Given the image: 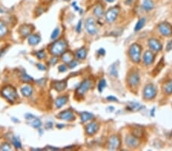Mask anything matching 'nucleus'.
Wrapping results in <instances>:
<instances>
[{
	"instance_id": "39448f33",
	"label": "nucleus",
	"mask_w": 172,
	"mask_h": 151,
	"mask_svg": "<svg viewBox=\"0 0 172 151\" xmlns=\"http://www.w3.org/2000/svg\"><path fill=\"white\" fill-rule=\"evenodd\" d=\"M158 30L162 35L169 37L172 35V26L168 22H162L158 25Z\"/></svg>"
},
{
	"instance_id": "4c0bfd02",
	"label": "nucleus",
	"mask_w": 172,
	"mask_h": 151,
	"mask_svg": "<svg viewBox=\"0 0 172 151\" xmlns=\"http://www.w3.org/2000/svg\"><path fill=\"white\" fill-rule=\"evenodd\" d=\"M110 73L112 74V76H117V70H116V69L115 68V66L114 65H112V66H111V68H110Z\"/></svg>"
},
{
	"instance_id": "9b49d317",
	"label": "nucleus",
	"mask_w": 172,
	"mask_h": 151,
	"mask_svg": "<svg viewBox=\"0 0 172 151\" xmlns=\"http://www.w3.org/2000/svg\"><path fill=\"white\" fill-rule=\"evenodd\" d=\"M126 143L130 148H136L139 146V140L138 137H135L134 135H128L126 138Z\"/></svg>"
},
{
	"instance_id": "7c9ffc66",
	"label": "nucleus",
	"mask_w": 172,
	"mask_h": 151,
	"mask_svg": "<svg viewBox=\"0 0 172 151\" xmlns=\"http://www.w3.org/2000/svg\"><path fill=\"white\" fill-rule=\"evenodd\" d=\"M142 106L139 104V103L136 102H130L128 106V109H130L132 111H138L139 109H141Z\"/></svg>"
},
{
	"instance_id": "aec40b11",
	"label": "nucleus",
	"mask_w": 172,
	"mask_h": 151,
	"mask_svg": "<svg viewBox=\"0 0 172 151\" xmlns=\"http://www.w3.org/2000/svg\"><path fill=\"white\" fill-rule=\"evenodd\" d=\"M61 58L64 62H65V63H71L72 60H74V54L71 52H70V51H67V52L65 53L64 52L63 54H62Z\"/></svg>"
},
{
	"instance_id": "b1692460",
	"label": "nucleus",
	"mask_w": 172,
	"mask_h": 151,
	"mask_svg": "<svg viewBox=\"0 0 172 151\" xmlns=\"http://www.w3.org/2000/svg\"><path fill=\"white\" fill-rule=\"evenodd\" d=\"M142 6H143L144 9L146 11H150L154 8L153 1L152 0H144Z\"/></svg>"
},
{
	"instance_id": "1a4fd4ad",
	"label": "nucleus",
	"mask_w": 172,
	"mask_h": 151,
	"mask_svg": "<svg viewBox=\"0 0 172 151\" xmlns=\"http://www.w3.org/2000/svg\"><path fill=\"white\" fill-rule=\"evenodd\" d=\"M91 80H90V79H86V80H84V82L81 84V86L78 87V89H77V93L78 95L82 96V95H84V93L88 91V89L91 87Z\"/></svg>"
},
{
	"instance_id": "2f4dec72",
	"label": "nucleus",
	"mask_w": 172,
	"mask_h": 151,
	"mask_svg": "<svg viewBox=\"0 0 172 151\" xmlns=\"http://www.w3.org/2000/svg\"><path fill=\"white\" fill-rule=\"evenodd\" d=\"M12 143H13V145H14V146H15V148H17V149H20V148L22 147L21 142L18 137H13Z\"/></svg>"
},
{
	"instance_id": "a211bd4d",
	"label": "nucleus",
	"mask_w": 172,
	"mask_h": 151,
	"mask_svg": "<svg viewBox=\"0 0 172 151\" xmlns=\"http://www.w3.org/2000/svg\"><path fill=\"white\" fill-rule=\"evenodd\" d=\"M68 100V97L67 96H60V97H58L55 101V106L57 109H60L61 108L62 106H64L65 104L67 103Z\"/></svg>"
},
{
	"instance_id": "a878e982",
	"label": "nucleus",
	"mask_w": 172,
	"mask_h": 151,
	"mask_svg": "<svg viewBox=\"0 0 172 151\" xmlns=\"http://www.w3.org/2000/svg\"><path fill=\"white\" fill-rule=\"evenodd\" d=\"M132 135H134L135 137H138V138H140L143 135V131L141 128L139 127H135L132 129Z\"/></svg>"
},
{
	"instance_id": "bb28decb",
	"label": "nucleus",
	"mask_w": 172,
	"mask_h": 151,
	"mask_svg": "<svg viewBox=\"0 0 172 151\" xmlns=\"http://www.w3.org/2000/svg\"><path fill=\"white\" fill-rule=\"evenodd\" d=\"M81 117L83 122H86V121H89V120L93 119V115H92L91 113H89V112H82L81 114Z\"/></svg>"
},
{
	"instance_id": "c85d7f7f",
	"label": "nucleus",
	"mask_w": 172,
	"mask_h": 151,
	"mask_svg": "<svg viewBox=\"0 0 172 151\" xmlns=\"http://www.w3.org/2000/svg\"><path fill=\"white\" fill-rule=\"evenodd\" d=\"M7 33L6 25L2 22H0V38L5 36Z\"/></svg>"
},
{
	"instance_id": "f3484780",
	"label": "nucleus",
	"mask_w": 172,
	"mask_h": 151,
	"mask_svg": "<svg viewBox=\"0 0 172 151\" xmlns=\"http://www.w3.org/2000/svg\"><path fill=\"white\" fill-rule=\"evenodd\" d=\"M154 59H155V56H154L153 53L150 50H147L144 54L143 57V61L145 65H151L154 62Z\"/></svg>"
},
{
	"instance_id": "4be33fe9",
	"label": "nucleus",
	"mask_w": 172,
	"mask_h": 151,
	"mask_svg": "<svg viewBox=\"0 0 172 151\" xmlns=\"http://www.w3.org/2000/svg\"><path fill=\"white\" fill-rule=\"evenodd\" d=\"M41 41V38L38 35H31L29 37V44L31 45H37Z\"/></svg>"
},
{
	"instance_id": "412c9836",
	"label": "nucleus",
	"mask_w": 172,
	"mask_h": 151,
	"mask_svg": "<svg viewBox=\"0 0 172 151\" xmlns=\"http://www.w3.org/2000/svg\"><path fill=\"white\" fill-rule=\"evenodd\" d=\"M21 92L25 97H30L33 92V89L29 86H25L21 89Z\"/></svg>"
},
{
	"instance_id": "6e6552de",
	"label": "nucleus",
	"mask_w": 172,
	"mask_h": 151,
	"mask_svg": "<svg viewBox=\"0 0 172 151\" xmlns=\"http://www.w3.org/2000/svg\"><path fill=\"white\" fill-rule=\"evenodd\" d=\"M139 75L137 72H130L128 76V82L130 86L136 87L139 84Z\"/></svg>"
},
{
	"instance_id": "393cba45",
	"label": "nucleus",
	"mask_w": 172,
	"mask_h": 151,
	"mask_svg": "<svg viewBox=\"0 0 172 151\" xmlns=\"http://www.w3.org/2000/svg\"><path fill=\"white\" fill-rule=\"evenodd\" d=\"M93 12H94V15L96 16V17L101 18L102 16H103V6H102L100 4H98V5L95 7Z\"/></svg>"
},
{
	"instance_id": "cd10ccee",
	"label": "nucleus",
	"mask_w": 172,
	"mask_h": 151,
	"mask_svg": "<svg viewBox=\"0 0 172 151\" xmlns=\"http://www.w3.org/2000/svg\"><path fill=\"white\" fill-rule=\"evenodd\" d=\"M164 89L167 94H172V79L167 81L164 86Z\"/></svg>"
},
{
	"instance_id": "72a5a7b5",
	"label": "nucleus",
	"mask_w": 172,
	"mask_h": 151,
	"mask_svg": "<svg viewBox=\"0 0 172 151\" xmlns=\"http://www.w3.org/2000/svg\"><path fill=\"white\" fill-rule=\"evenodd\" d=\"M59 33H60V29H58V28H57V29H55L54 30V32H53V33L51 34V38L52 40H55L56 38L58 37L59 35Z\"/></svg>"
},
{
	"instance_id": "ea45409f",
	"label": "nucleus",
	"mask_w": 172,
	"mask_h": 151,
	"mask_svg": "<svg viewBox=\"0 0 172 151\" xmlns=\"http://www.w3.org/2000/svg\"><path fill=\"white\" fill-rule=\"evenodd\" d=\"M67 67L66 65H61V66H59V70L60 72H65L67 70Z\"/></svg>"
},
{
	"instance_id": "a18cd8bd",
	"label": "nucleus",
	"mask_w": 172,
	"mask_h": 151,
	"mask_svg": "<svg viewBox=\"0 0 172 151\" xmlns=\"http://www.w3.org/2000/svg\"><path fill=\"white\" fill-rule=\"evenodd\" d=\"M107 2H113L115 0H106Z\"/></svg>"
},
{
	"instance_id": "f257e3e1",
	"label": "nucleus",
	"mask_w": 172,
	"mask_h": 151,
	"mask_svg": "<svg viewBox=\"0 0 172 151\" xmlns=\"http://www.w3.org/2000/svg\"><path fill=\"white\" fill-rule=\"evenodd\" d=\"M1 94L7 100L9 101L10 102H14L18 99V94L15 89L11 86H6L3 87L1 91Z\"/></svg>"
},
{
	"instance_id": "c9c22d12",
	"label": "nucleus",
	"mask_w": 172,
	"mask_h": 151,
	"mask_svg": "<svg viewBox=\"0 0 172 151\" xmlns=\"http://www.w3.org/2000/svg\"><path fill=\"white\" fill-rule=\"evenodd\" d=\"M37 57H38L40 60H42V59L45 58L46 54L44 53V50H40V51H38V52L37 53Z\"/></svg>"
},
{
	"instance_id": "9d476101",
	"label": "nucleus",
	"mask_w": 172,
	"mask_h": 151,
	"mask_svg": "<svg viewBox=\"0 0 172 151\" xmlns=\"http://www.w3.org/2000/svg\"><path fill=\"white\" fill-rule=\"evenodd\" d=\"M119 10L118 8H112L109 10H108L107 12L106 13V18L109 23H112L116 18L117 15L119 14Z\"/></svg>"
},
{
	"instance_id": "4468645a",
	"label": "nucleus",
	"mask_w": 172,
	"mask_h": 151,
	"mask_svg": "<svg viewBox=\"0 0 172 151\" xmlns=\"http://www.w3.org/2000/svg\"><path fill=\"white\" fill-rule=\"evenodd\" d=\"M98 129H99V125H98L97 123L93 121V122L87 124V128H86V131H87V134L88 135L92 136L97 132Z\"/></svg>"
},
{
	"instance_id": "c756f323",
	"label": "nucleus",
	"mask_w": 172,
	"mask_h": 151,
	"mask_svg": "<svg viewBox=\"0 0 172 151\" xmlns=\"http://www.w3.org/2000/svg\"><path fill=\"white\" fill-rule=\"evenodd\" d=\"M145 24V18L139 19V22H138L137 24H136V27H135V31H136V32H138V31L141 30V29H142V28L144 27Z\"/></svg>"
},
{
	"instance_id": "37998d69",
	"label": "nucleus",
	"mask_w": 172,
	"mask_h": 151,
	"mask_svg": "<svg viewBox=\"0 0 172 151\" xmlns=\"http://www.w3.org/2000/svg\"><path fill=\"white\" fill-rule=\"evenodd\" d=\"M99 54H102V55H104V54H105V50H103V49H100V50H99Z\"/></svg>"
},
{
	"instance_id": "dca6fc26",
	"label": "nucleus",
	"mask_w": 172,
	"mask_h": 151,
	"mask_svg": "<svg viewBox=\"0 0 172 151\" xmlns=\"http://www.w3.org/2000/svg\"><path fill=\"white\" fill-rule=\"evenodd\" d=\"M149 46L154 51H160L162 49V45L158 40L155 38H151L149 41Z\"/></svg>"
},
{
	"instance_id": "6ab92c4d",
	"label": "nucleus",
	"mask_w": 172,
	"mask_h": 151,
	"mask_svg": "<svg viewBox=\"0 0 172 151\" xmlns=\"http://www.w3.org/2000/svg\"><path fill=\"white\" fill-rule=\"evenodd\" d=\"M67 87V81L62 80V81H57L54 83V88L57 91L61 92Z\"/></svg>"
},
{
	"instance_id": "473e14b6",
	"label": "nucleus",
	"mask_w": 172,
	"mask_h": 151,
	"mask_svg": "<svg viewBox=\"0 0 172 151\" xmlns=\"http://www.w3.org/2000/svg\"><path fill=\"white\" fill-rule=\"evenodd\" d=\"M106 80H105V79H101V80L100 81V82H99V84H98V89H99V91H103L105 87H106Z\"/></svg>"
},
{
	"instance_id": "49530a36",
	"label": "nucleus",
	"mask_w": 172,
	"mask_h": 151,
	"mask_svg": "<svg viewBox=\"0 0 172 151\" xmlns=\"http://www.w3.org/2000/svg\"><path fill=\"white\" fill-rule=\"evenodd\" d=\"M45 1H47V2H51V1H52V0H45Z\"/></svg>"
},
{
	"instance_id": "f03ea898",
	"label": "nucleus",
	"mask_w": 172,
	"mask_h": 151,
	"mask_svg": "<svg viewBox=\"0 0 172 151\" xmlns=\"http://www.w3.org/2000/svg\"><path fill=\"white\" fill-rule=\"evenodd\" d=\"M67 48V43L63 40H60L56 42H54L52 45L51 46L50 51L53 55H60L64 52V50Z\"/></svg>"
},
{
	"instance_id": "c03bdc74",
	"label": "nucleus",
	"mask_w": 172,
	"mask_h": 151,
	"mask_svg": "<svg viewBox=\"0 0 172 151\" xmlns=\"http://www.w3.org/2000/svg\"><path fill=\"white\" fill-rule=\"evenodd\" d=\"M107 99H108V100H115V101L117 100V99H115V98L112 97V96H111V97H108Z\"/></svg>"
},
{
	"instance_id": "f704fd0d",
	"label": "nucleus",
	"mask_w": 172,
	"mask_h": 151,
	"mask_svg": "<svg viewBox=\"0 0 172 151\" xmlns=\"http://www.w3.org/2000/svg\"><path fill=\"white\" fill-rule=\"evenodd\" d=\"M22 78L25 82H30V81H32V78L26 73H23V75L22 76Z\"/></svg>"
},
{
	"instance_id": "a19ab883",
	"label": "nucleus",
	"mask_w": 172,
	"mask_h": 151,
	"mask_svg": "<svg viewBox=\"0 0 172 151\" xmlns=\"http://www.w3.org/2000/svg\"><path fill=\"white\" fill-rule=\"evenodd\" d=\"M37 66H38V69H40V70H45L46 69V67L44 66H43L42 64H38L37 65Z\"/></svg>"
},
{
	"instance_id": "2eb2a0df",
	"label": "nucleus",
	"mask_w": 172,
	"mask_h": 151,
	"mask_svg": "<svg viewBox=\"0 0 172 151\" xmlns=\"http://www.w3.org/2000/svg\"><path fill=\"white\" fill-rule=\"evenodd\" d=\"M33 31L32 26L30 25H23L21 26L19 29V33L22 37H27L31 35L32 32Z\"/></svg>"
},
{
	"instance_id": "e433bc0d",
	"label": "nucleus",
	"mask_w": 172,
	"mask_h": 151,
	"mask_svg": "<svg viewBox=\"0 0 172 151\" xmlns=\"http://www.w3.org/2000/svg\"><path fill=\"white\" fill-rule=\"evenodd\" d=\"M0 149L2 150H10L11 149V146L9 143H3Z\"/></svg>"
},
{
	"instance_id": "ddd939ff",
	"label": "nucleus",
	"mask_w": 172,
	"mask_h": 151,
	"mask_svg": "<svg viewBox=\"0 0 172 151\" xmlns=\"http://www.w3.org/2000/svg\"><path fill=\"white\" fill-rule=\"evenodd\" d=\"M59 118L63 120H65V121H73V120L75 119L74 112H73L71 109H69V110H65L64 111V112H60V115H59Z\"/></svg>"
},
{
	"instance_id": "5701e85b",
	"label": "nucleus",
	"mask_w": 172,
	"mask_h": 151,
	"mask_svg": "<svg viewBox=\"0 0 172 151\" xmlns=\"http://www.w3.org/2000/svg\"><path fill=\"white\" fill-rule=\"evenodd\" d=\"M87 50L84 47H81V49L77 50L76 57L79 60H84L86 58V57H87Z\"/></svg>"
},
{
	"instance_id": "79ce46f5",
	"label": "nucleus",
	"mask_w": 172,
	"mask_h": 151,
	"mask_svg": "<svg viewBox=\"0 0 172 151\" xmlns=\"http://www.w3.org/2000/svg\"><path fill=\"white\" fill-rule=\"evenodd\" d=\"M81 21H80L79 23H78L77 28V32H81Z\"/></svg>"
},
{
	"instance_id": "f8f14e48",
	"label": "nucleus",
	"mask_w": 172,
	"mask_h": 151,
	"mask_svg": "<svg viewBox=\"0 0 172 151\" xmlns=\"http://www.w3.org/2000/svg\"><path fill=\"white\" fill-rule=\"evenodd\" d=\"M26 118L30 122V124L34 128H40L41 126V121L31 114L26 115Z\"/></svg>"
},
{
	"instance_id": "423d86ee",
	"label": "nucleus",
	"mask_w": 172,
	"mask_h": 151,
	"mask_svg": "<svg viewBox=\"0 0 172 151\" xmlns=\"http://www.w3.org/2000/svg\"><path fill=\"white\" fill-rule=\"evenodd\" d=\"M85 27L87 32L90 35H96L97 33V29H96V23H95L94 19L92 18H89L88 19H87Z\"/></svg>"
},
{
	"instance_id": "20e7f679",
	"label": "nucleus",
	"mask_w": 172,
	"mask_h": 151,
	"mask_svg": "<svg viewBox=\"0 0 172 151\" xmlns=\"http://www.w3.org/2000/svg\"><path fill=\"white\" fill-rule=\"evenodd\" d=\"M157 90L153 84H148L145 86L143 91V96L145 99H152L156 96Z\"/></svg>"
},
{
	"instance_id": "de8ad7c7",
	"label": "nucleus",
	"mask_w": 172,
	"mask_h": 151,
	"mask_svg": "<svg viewBox=\"0 0 172 151\" xmlns=\"http://www.w3.org/2000/svg\"><path fill=\"white\" fill-rule=\"evenodd\" d=\"M64 1H69V0H64Z\"/></svg>"
},
{
	"instance_id": "7ed1b4c3",
	"label": "nucleus",
	"mask_w": 172,
	"mask_h": 151,
	"mask_svg": "<svg viewBox=\"0 0 172 151\" xmlns=\"http://www.w3.org/2000/svg\"><path fill=\"white\" fill-rule=\"evenodd\" d=\"M141 50H142V48L137 44H132L131 47H130L129 54L130 58L134 63H139L140 61Z\"/></svg>"
},
{
	"instance_id": "0eeeda50",
	"label": "nucleus",
	"mask_w": 172,
	"mask_h": 151,
	"mask_svg": "<svg viewBox=\"0 0 172 151\" xmlns=\"http://www.w3.org/2000/svg\"><path fill=\"white\" fill-rule=\"evenodd\" d=\"M108 149H111V150H115L119 148L120 144H121V141L119 137L113 135L108 140Z\"/></svg>"
},
{
	"instance_id": "58836bf2",
	"label": "nucleus",
	"mask_w": 172,
	"mask_h": 151,
	"mask_svg": "<svg viewBox=\"0 0 172 151\" xmlns=\"http://www.w3.org/2000/svg\"><path fill=\"white\" fill-rule=\"evenodd\" d=\"M77 65V63L75 60H72V61L71 62V63H69V66H70V68H74V67H75V66Z\"/></svg>"
}]
</instances>
